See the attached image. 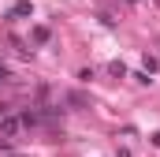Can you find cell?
<instances>
[{
    "label": "cell",
    "mask_w": 160,
    "mask_h": 157,
    "mask_svg": "<svg viewBox=\"0 0 160 157\" xmlns=\"http://www.w3.org/2000/svg\"><path fill=\"white\" fill-rule=\"evenodd\" d=\"M22 127H26L22 116H11V112H4V116H0V135H4V138H15Z\"/></svg>",
    "instance_id": "6da1fadb"
},
{
    "label": "cell",
    "mask_w": 160,
    "mask_h": 157,
    "mask_svg": "<svg viewBox=\"0 0 160 157\" xmlns=\"http://www.w3.org/2000/svg\"><path fill=\"white\" fill-rule=\"evenodd\" d=\"M26 15H34V4H30V0H19V4H11V11H8V19H26Z\"/></svg>",
    "instance_id": "7a4b0ae2"
},
{
    "label": "cell",
    "mask_w": 160,
    "mask_h": 157,
    "mask_svg": "<svg viewBox=\"0 0 160 157\" xmlns=\"http://www.w3.org/2000/svg\"><path fill=\"white\" fill-rule=\"evenodd\" d=\"M34 41L45 45V41H48V26H34Z\"/></svg>",
    "instance_id": "3957f363"
},
{
    "label": "cell",
    "mask_w": 160,
    "mask_h": 157,
    "mask_svg": "<svg viewBox=\"0 0 160 157\" xmlns=\"http://www.w3.org/2000/svg\"><path fill=\"white\" fill-rule=\"evenodd\" d=\"M108 71H112V75H119V78H123V75H127V68H123L119 60H112V64H108Z\"/></svg>",
    "instance_id": "277c9868"
},
{
    "label": "cell",
    "mask_w": 160,
    "mask_h": 157,
    "mask_svg": "<svg viewBox=\"0 0 160 157\" xmlns=\"http://www.w3.org/2000/svg\"><path fill=\"white\" fill-rule=\"evenodd\" d=\"M149 142H153V146H160V131H157V135H149Z\"/></svg>",
    "instance_id": "5b68a950"
},
{
    "label": "cell",
    "mask_w": 160,
    "mask_h": 157,
    "mask_svg": "<svg viewBox=\"0 0 160 157\" xmlns=\"http://www.w3.org/2000/svg\"><path fill=\"white\" fill-rule=\"evenodd\" d=\"M0 82H8V68H0Z\"/></svg>",
    "instance_id": "8992f818"
},
{
    "label": "cell",
    "mask_w": 160,
    "mask_h": 157,
    "mask_svg": "<svg viewBox=\"0 0 160 157\" xmlns=\"http://www.w3.org/2000/svg\"><path fill=\"white\" fill-rule=\"evenodd\" d=\"M116 157H130V150H119V154H116Z\"/></svg>",
    "instance_id": "52a82bcc"
}]
</instances>
